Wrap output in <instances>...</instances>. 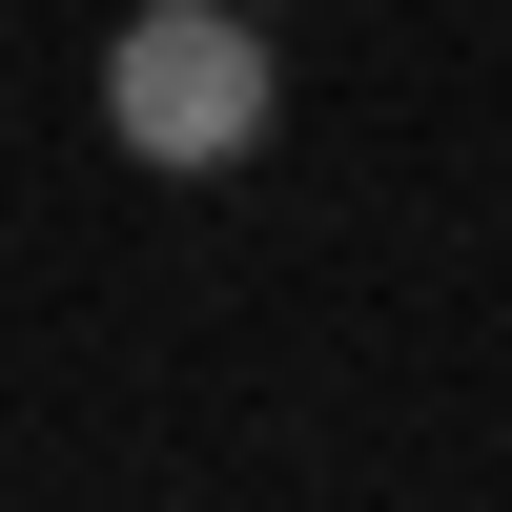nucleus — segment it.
Returning a JSON list of instances; mask_svg holds the SVG:
<instances>
[{"mask_svg": "<svg viewBox=\"0 0 512 512\" xmlns=\"http://www.w3.org/2000/svg\"><path fill=\"white\" fill-rule=\"evenodd\" d=\"M287 123V62H267V0H144V21L103 41V144L164 164V185H205V164H246Z\"/></svg>", "mask_w": 512, "mask_h": 512, "instance_id": "f257e3e1", "label": "nucleus"}]
</instances>
